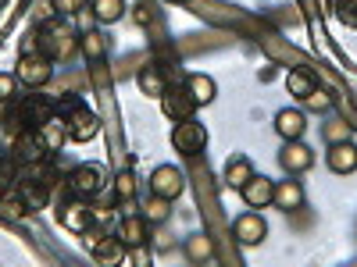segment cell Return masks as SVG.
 Instances as JSON below:
<instances>
[{"label": "cell", "instance_id": "obj_21", "mask_svg": "<svg viewBox=\"0 0 357 267\" xmlns=\"http://www.w3.org/2000/svg\"><path fill=\"white\" fill-rule=\"evenodd\" d=\"M250 175H254V164H250L247 154H232V157L225 161V186H229V189L240 193V189L250 182Z\"/></svg>", "mask_w": 357, "mask_h": 267}, {"label": "cell", "instance_id": "obj_20", "mask_svg": "<svg viewBox=\"0 0 357 267\" xmlns=\"http://www.w3.org/2000/svg\"><path fill=\"white\" fill-rule=\"evenodd\" d=\"M36 136H40V143H43L47 154H57V150L65 146V139H68V129H65L61 118L54 114V118H47L43 125H36Z\"/></svg>", "mask_w": 357, "mask_h": 267}, {"label": "cell", "instance_id": "obj_37", "mask_svg": "<svg viewBox=\"0 0 357 267\" xmlns=\"http://www.w3.org/2000/svg\"><path fill=\"white\" fill-rule=\"evenodd\" d=\"M57 15H79L86 8V0H50Z\"/></svg>", "mask_w": 357, "mask_h": 267}, {"label": "cell", "instance_id": "obj_19", "mask_svg": "<svg viewBox=\"0 0 357 267\" xmlns=\"http://www.w3.org/2000/svg\"><path fill=\"white\" fill-rule=\"evenodd\" d=\"M186 93L193 97V104L197 107H207L215 97H218V82L211 79V75H204V72H193V75H186Z\"/></svg>", "mask_w": 357, "mask_h": 267}, {"label": "cell", "instance_id": "obj_25", "mask_svg": "<svg viewBox=\"0 0 357 267\" xmlns=\"http://www.w3.org/2000/svg\"><path fill=\"white\" fill-rule=\"evenodd\" d=\"M0 125H4V136H22L25 129H33L29 125V118H25V107H22V100H15V104H8V111H4V118H0Z\"/></svg>", "mask_w": 357, "mask_h": 267}, {"label": "cell", "instance_id": "obj_31", "mask_svg": "<svg viewBox=\"0 0 357 267\" xmlns=\"http://www.w3.org/2000/svg\"><path fill=\"white\" fill-rule=\"evenodd\" d=\"M321 136H325V143H343V139H350L354 132H350V125L343 122V118H329V122L321 125Z\"/></svg>", "mask_w": 357, "mask_h": 267}, {"label": "cell", "instance_id": "obj_17", "mask_svg": "<svg viewBox=\"0 0 357 267\" xmlns=\"http://www.w3.org/2000/svg\"><path fill=\"white\" fill-rule=\"evenodd\" d=\"M146 228H151V221L143 218V211H129L122 214V225H118V239L126 243V250H136L146 243Z\"/></svg>", "mask_w": 357, "mask_h": 267}, {"label": "cell", "instance_id": "obj_9", "mask_svg": "<svg viewBox=\"0 0 357 267\" xmlns=\"http://www.w3.org/2000/svg\"><path fill=\"white\" fill-rule=\"evenodd\" d=\"M151 193H158V196H165V200H178L186 193V178H183V171H178L175 164H161V168H154L151 171Z\"/></svg>", "mask_w": 357, "mask_h": 267}, {"label": "cell", "instance_id": "obj_6", "mask_svg": "<svg viewBox=\"0 0 357 267\" xmlns=\"http://www.w3.org/2000/svg\"><path fill=\"white\" fill-rule=\"evenodd\" d=\"M104 189V168L100 164H79L68 175V193L82 196V200H93Z\"/></svg>", "mask_w": 357, "mask_h": 267}, {"label": "cell", "instance_id": "obj_33", "mask_svg": "<svg viewBox=\"0 0 357 267\" xmlns=\"http://www.w3.org/2000/svg\"><path fill=\"white\" fill-rule=\"evenodd\" d=\"M186 257L190 260H207V257H211V239H207V235H190V239H186Z\"/></svg>", "mask_w": 357, "mask_h": 267}, {"label": "cell", "instance_id": "obj_32", "mask_svg": "<svg viewBox=\"0 0 357 267\" xmlns=\"http://www.w3.org/2000/svg\"><path fill=\"white\" fill-rule=\"evenodd\" d=\"M18 168H22V164H18L11 154L0 157V193H8V189L18 182Z\"/></svg>", "mask_w": 357, "mask_h": 267}, {"label": "cell", "instance_id": "obj_41", "mask_svg": "<svg viewBox=\"0 0 357 267\" xmlns=\"http://www.w3.org/2000/svg\"><path fill=\"white\" fill-rule=\"evenodd\" d=\"M168 4H190V0H168Z\"/></svg>", "mask_w": 357, "mask_h": 267}, {"label": "cell", "instance_id": "obj_12", "mask_svg": "<svg viewBox=\"0 0 357 267\" xmlns=\"http://www.w3.org/2000/svg\"><path fill=\"white\" fill-rule=\"evenodd\" d=\"M272 196H275V182L268 175H250V182L240 189V200L250 207V211H264V207H272Z\"/></svg>", "mask_w": 357, "mask_h": 267}, {"label": "cell", "instance_id": "obj_23", "mask_svg": "<svg viewBox=\"0 0 357 267\" xmlns=\"http://www.w3.org/2000/svg\"><path fill=\"white\" fill-rule=\"evenodd\" d=\"M89 15H93L100 25H114L126 15V0H89Z\"/></svg>", "mask_w": 357, "mask_h": 267}, {"label": "cell", "instance_id": "obj_18", "mask_svg": "<svg viewBox=\"0 0 357 267\" xmlns=\"http://www.w3.org/2000/svg\"><path fill=\"white\" fill-rule=\"evenodd\" d=\"M136 86H139V93H143V97L161 100V97H165V89H168V75H165L161 65H143V68L136 72Z\"/></svg>", "mask_w": 357, "mask_h": 267}, {"label": "cell", "instance_id": "obj_15", "mask_svg": "<svg viewBox=\"0 0 357 267\" xmlns=\"http://www.w3.org/2000/svg\"><path fill=\"white\" fill-rule=\"evenodd\" d=\"M272 207H279L282 214H293V211H301V207H304V186L296 182V175H286L282 182H275Z\"/></svg>", "mask_w": 357, "mask_h": 267}, {"label": "cell", "instance_id": "obj_38", "mask_svg": "<svg viewBox=\"0 0 357 267\" xmlns=\"http://www.w3.org/2000/svg\"><path fill=\"white\" fill-rule=\"evenodd\" d=\"M340 18L357 29V0H340Z\"/></svg>", "mask_w": 357, "mask_h": 267}, {"label": "cell", "instance_id": "obj_22", "mask_svg": "<svg viewBox=\"0 0 357 267\" xmlns=\"http://www.w3.org/2000/svg\"><path fill=\"white\" fill-rule=\"evenodd\" d=\"M22 107H25V118H29V125H43L47 118H54V100L50 97H40L36 89H33V97H25L22 100Z\"/></svg>", "mask_w": 357, "mask_h": 267}, {"label": "cell", "instance_id": "obj_28", "mask_svg": "<svg viewBox=\"0 0 357 267\" xmlns=\"http://www.w3.org/2000/svg\"><path fill=\"white\" fill-rule=\"evenodd\" d=\"M18 193L25 196L29 211H43V207L50 203V182H25Z\"/></svg>", "mask_w": 357, "mask_h": 267}, {"label": "cell", "instance_id": "obj_24", "mask_svg": "<svg viewBox=\"0 0 357 267\" xmlns=\"http://www.w3.org/2000/svg\"><path fill=\"white\" fill-rule=\"evenodd\" d=\"M79 50L86 54V61H97V65H104V57H107V36L104 33H82L79 36Z\"/></svg>", "mask_w": 357, "mask_h": 267}, {"label": "cell", "instance_id": "obj_7", "mask_svg": "<svg viewBox=\"0 0 357 267\" xmlns=\"http://www.w3.org/2000/svg\"><path fill=\"white\" fill-rule=\"evenodd\" d=\"M279 168H282L286 175L301 178L304 171L314 168V150H311L304 139H289V143H282V150H279Z\"/></svg>", "mask_w": 357, "mask_h": 267}, {"label": "cell", "instance_id": "obj_5", "mask_svg": "<svg viewBox=\"0 0 357 267\" xmlns=\"http://www.w3.org/2000/svg\"><path fill=\"white\" fill-rule=\"evenodd\" d=\"M86 246H89V253H93V260H100V264L126 260V243L118 239V235H107L100 225L97 228H86Z\"/></svg>", "mask_w": 357, "mask_h": 267}, {"label": "cell", "instance_id": "obj_40", "mask_svg": "<svg viewBox=\"0 0 357 267\" xmlns=\"http://www.w3.org/2000/svg\"><path fill=\"white\" fill-rule=\"evenodd\" d=\"M151 18H154V8L143 0V4L136 8V22H139V25H151Z\"/></svg>", "mask_w": 357, "mask_h": 267}, {"label": "cell", "instance_id": "obj_16", "mask_svg": "<svg viewBox=\"0 0 357 267\" xmlns=\"http://www.w3.org/2000/svg\"><path fill=\"white\" fill-rule=\"evenodd\" d=\"M325 164H329L333 175H354L357 171V146L350 139L329 143V150H325Z\"/></svg>", "mask_w": 357, "mask_h": 267}, {"label": "cell", "instance_id": "obj_30", "mask_svg": "<svg viewBox=\"0 0 357 267\" xmlns=\"http://www.w3.org/2000/svg\"><path fill=\"white\" fill-rule=\"evenodd\" d=\"M114 196H118V203H132V200H136V175H132V171H118V178H114Z\"/></svg>", "mask_w": 357, "mask_h": 267}, {"label": "cell", "instance_id": "obj_2", "mask_svg": "<svg viewBox=\"0 0 357 267\" xmlns=\"http://www.w3.org/2000/svg\"><path fill=\"white\" fill-rule=\"evenodd\" d=\"M207 125H200L197 118H186V122H172V146L183 157H200L207 150Z\"/></svg>", "mask_w": 357, "mask_h": 267}, {"label": "cell", "instance_id": "obj_13", "mask_svg": "<svg viewBox=\"0 0 357 267\" xmlns=\"http://www.w3.org/2000/svg\"><path fill=\"white\" fill-rule=\"evenodd\" d=\"M275 136L282 139V143H289V139H304V132H307V114L301 111V107H282L279 114H275Z\"/></svg>", "mask_w": 357, "mask_h": 267}, {"label": "cell", "instance_id": "obj_34", "mask_svg": "<svg viewBox=\"0 0 357 267\" xmlns=\"http://www.w3.org/2000/svg\"><path fill=\"white\" fill-rule=\"evenodd\" d=\"M18 86L22 82H18L15 72H0V104H4V107L18 100Z\"/></svg>", "mask_w": 357, "mask_h": 267}, {"label": "cell", "instance_id": "obj_14", "mask_svg": "<svg viewBox=\"0 0 357 267\" xmlns=\"http://www.w3.org/2000/svg\"><path fill=\"white\" fill-rule=\"evenodd\" d=\"M11 157H15L18 164H40V161L47 157V150H43V143H40L36 129H25L22 136L11 139Z\"/></svg>", "mask_w": 357, "mask_h": 267}, {"label": "cell", "instance_id": "obj_4", "mask_svg": "<svg viewBox=\"0 0 357 267\" xmlns=\"http://www.w3.org/2000/svg\"><path fill=\"white\" fill-rule=\"evenodd\" d=\"M57 221H61V228L72 232V235H86V228L93 225V214H89V200L68 193V200L57 203Z\"/></svg>", "mask_w": 357, "mask_h": 267}, {"label": "cell", "instance_id": "obj_26", "mask_svg": "<svg viewBox=\"0 0 357 267\" xmlns=\"http://www.w3.org/2000/svg\"><path fill=\"white\" fill-rule=\"evenodd\" d=\"M314 86H318V82H314V75H311V72H304V68H293V72L286 75V89H289V97H296V100H304Z\"/></svg>", "mask_w": 357, "mask_h": 267}, {"label": "cell", "instance_id": "obj_35", "mask_svg": "<svg viewBox=\"0 0 357 267\" xmlns=\"http://www.w3.org/2000/svg\"><path fill=\"white\" fill-rule=\"evenodd\" d=\"M304 107H307V111H318V114H321V111H333V97L325 93V89H318V86H314L311 93L304 97Z\"/></svg>", "mask_w": 357, "mask_h": 267}, {"label": "cell", "instance_id": "obj_11", "mask_svg": "<svg viewBox=\"0 0 357 267\" xmlns=\"http://www.w3.org/2000/svg\"><path fill=\"white\" fill-rule=\"evenodd\" d=\"M161 114L168 118V122H186V118H193L197 114V104H193V97L186 93V86L183 89H165V97H161Z\"/></svg>", "mask_w": 357, "mask_h": 267}, {"label": "cell", "instance_id": "obj_3", "mask_svg": "<svg viewBox=\"0 0 357 267\" xmlns=\"http://www.w3.org/2000/svg\"><path fill=\"white\" fill-rule=\"evenodd\" d=\"M15 75H18V82L29 86V89H43V86L54 79V61H50L43 50H29V54L18 57Z\"/></svg>", "mask_w": 357, "mask_h": 267}, {"label": "cell", "instance_id": "obj_36", "mask_svg": "<svg viewBox=\"0 0 357 267\" xmlns=\"http://www.w3.org/2000/svg\"><path fill=\"white\" fill-rule=\"evenodd\" d=\"M79 107H82V100H79L75 93H68V97H61V100H54V114L61 118V122H65L72 111H79Z\"/></svg>", "mask_w": 357, "mask_h": 267}, {"label": "cell", "instance_id": "obj_8", "mask_svg": "<svg viewBox=\"0 0 357 267\" xmlns=\"http://www.w3.org/2000/svg\"><path fill=\"white\" fill-rule=\"evenodd\" d=\"M232 239L240 246H261L268 239V221L257 211H243L240 218L232 221Z\"/></svg>", "mask_w": 357, "mask_h": 267}, {"label": "cell", "instance_id": "obj_27", "mask_svg": "<svg viewBox=\"0 0 357 267\" xmlns=\"http://www.w3.org/2000/svg\"><path fill=\"white\" fill-rule=\"evenodd\" d=\"M0 211H4V218H8V221H22V218L29 214V203H25V196H22V193L8 189V193H0Z\"/></svg>", "mask_w": 357, "mask_h": 267}, {"label": "cell", "instance_id": "obj_10", "mask_svg": "<svg viewBox=\"0 0 357 267\" xmlns=\"http://www.w3.org/2000/svg\"><path fill=\"white\" fill-rule=\"evenodd\" d=\"M65 129H68V139H72V143H89V139L100 136V118L82 104L79 111H72V114L65 118Z\"/></svg>", "mask_w": 357, "mask_h": 267}, {"label": "cell", "instance_id": "obj_1", "mask_svg": "<svg viewBox=\"0 0 357 267\" xmlns=\"http://www.w3.org/2000/svg\"><path fill=\"white\" fill-rule=\"evenodd\" d=\"M50 61H68V57L79 50V33L68 25V22H47L40 29V47Z\"/></svg>", "mask_w": 357, "mask_h": 267}, {"label": "cell", "instance_id": "obj_39", "mask_svg": "<svg viewBox=\"0 0 357 267\" xmlns=\"http://www.w3.org/2000/svg\"><path fill=\"white\" fill-rule=\"evenodd\" d=\"M89 214H93V225H100V228H107V225L114 221L111 207H89Z\"/></svg>", "mask_w": 357, "mask_h": 267}, {"label": "cell", "instance_id": "obj_29", "mask_svg": "<svg viewBox=\"0 0 357 267\" xmlns=\"http://www.w3.org/2000/svg\"><path fill=\"white\" fill-rule=\"evenodd\" d=\"M168 214H172V200L151 193V200H146V207H143V218L151 225H161V221H168Z\"/></svg>", "mask_w": 357, "mask_h": 267}]
</instances>
